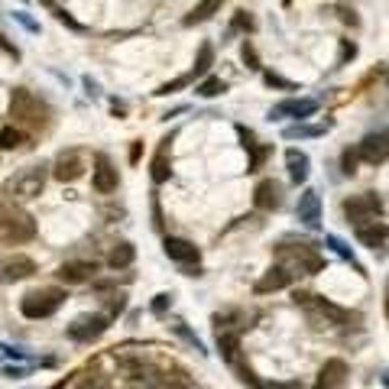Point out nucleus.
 <instances>
[{
    "label": "nucleus",
    "mask_w": 389,
    "mask_h": 389,
    "mask_svg": "<svg viewBox=\"0 0 389 389\" xmlns=\"http://www.w3.org/2000/svg\"><path fill=\"white\" fill-rule=\"evenodd\" d=\"M240 140H244V146H246V150H253V146H256L253 130H244V127H240Z\"/></svg>",
    "instance_id": "nucleus-42"
},
{
    "label": "nucleus",
    "mask_w": 389,
    "mask_h": 389,
    "mask_svg": "<svg viewBox=\"0 0 389 389\" xmlns=\"http://www.w3.org/2000/svg\"><path fill=\"white\" fill-rule=\"evenodd\" d=\"M0 237L7 244H26L36 237V220L29 211L20 208V202L7 188H0Z\"/></svg>",
    "instance_id": "nucleus-1"
},
{
    "label": "nucleus",
    "mask_w": 389,
    "mask_h": 389,
    "mask_svg": "<svg viewBox=\"0 0 389 389\" xmlns=\"http://www.w3.org/2000/svg\"><path fill=\"white\" fill-rule=\"evenodd\" d=\"M124 373H127V380L140 389H159V370H152L150 364L143 360H120Z\"/></svg>",
    "instance_id": "nucleus-10"
},
{
    "label": "nucleus",
    "mask_w": 389,
    "mask_h": 389,
    "mask_svg": "<svg viewBox=\"0 0 389 389\" xmlns=\"http://www.w3.org/2000/svg\"><path fill=\"white\" fill-rule=\"evenodd\" d=\"M341 20H344V23H350V26H357V23H360V20L354 17V10H347V7H341Z\"/></svg>",
    "instance_id": "nucleus-43"
},
{
    "label": "nucleus",
    "mask_w": 389,
    "mask_h": 389,
    "mask_svg": "<svg viewBox=\"0 0 389 389\" xmlns=\"http://www.w3.org/2000/svg\"><path fill=\"white\" fill-rule=\"evenodd\" d=\"M169 143H172V136H166L162 146H159V152H156V159H152V182H156V185H162V182L172 176V169H169Z\"/></svg>",
    "instance_id": "nucleus-25"
},
{
    "label": "nucleus",
    "mask_w": 389,
    "mask_h": 389,
    "mask_svg": "<svg viewBox=\"0 0 389 389\" xmlns=\"http://www.w3.org/2000/svg\"><path fill=\"white\" fill-rule=\"evenodd\" d=\"M270 389H302V383H272Z\"/></svg>",
    "instance_id": "nucleus-44"
},
{
    "label": "nucleus",
    "mask_w": 389,
    "mask_h": 389,
    "mask_svg": "<svg viewBox=\"0 0 389 389\" xmlns=\"http://www.w3.org/2000/svg\"><path fill=\"white\" fill-rule=\"evenodd\" d=\"M292 279H296V276H292L286 266H272V270H266L260 279H256L253 292H256V296H266V292H279V289H286Z\"/></svg>",
    "instance_id": "nucleus-17"
},
{
    "label": "nucleus",
    "mask_w": 389,
    "mask_h": 389,
    "mask_svg": "<svg viewBox=\"0 0 389 389\" xmlns=\"http://www.w3.org/2000/svg\"><path fill=\"white\" fill-rule=\"evenodd\" d=\"M357 152H360V159L370 162V166H380V162L389 159V133H373L367 136L364 143L357 146Z\"/></svg>",
    "instance_id": "nucleus-12"
},
{
    "label": "nucleus",
    "mask_w": 389,
    "mask_h": 389,
    "mask_svg": "<svg viewBox=\"0 0 389 389\" xmlns=\"http://www.w3.org/2000/svg\"><path fill=\"white\" fill-rule=\"evenodd\" d=\"M357 159H360V152H357V150H344V172H347V176L354 172Z\"/></svg>",
    "instance_id": "nucleus-41"
},
{
    "label": "nucleus",
    "mask_w": 389,
    "mask_h": 389,
    "mask_svg": "<svg viewBox=\"0 0 389 389\" xmlns=\"http://www.w3.org/2000/svg\"><path fill=\"white\" fill-rule=\"evenodd\" d=\"M357 55V46L350 43V39H344V43H341V59H338V65H344L347 59H354Z\"/></svg>",
    "instance_id": "nucleus-38"
},
{
    "label": "nucleus",
    "mask_w": 389,
    "mask_h": 389,
    "mask_svg": "<svg viewBox=\"0 0 389 389\" xmlns=\"http://www.w3.org/2000/svg\"><path fill=\"white\" fill-rule=\"evenodd\" d=\"M133 256H136V250H133V244H114V250H110V256H107V266L110 270H127L130 263H133Z\"/></svg>",
    "instance_id": "nucleus-26"
},
{
    "label": "nucleus",
    "mask_w": 389,
    "mask_h": 389,
    "mask_svg": "<svg viewBox=\"0 0 389 389\" xmlns=\"http://www.w3.org/2000/svg\"><path fill=\"white\" fill-rule=\"evenodd\" d=\"M194 91L202 94V98H218V94L228 91V85H224L220 78H204V81H202L198 88H194Z\"/></svg>",
    "instance_id": "nucleus-31"
},
{
    "label": "nucleus",
    "mask_w": 389,
    "mask_h": 389,
    "mask_svg": "<svg viewBox=\"0 0 389 389\" xmlns=\"http://www.w3.org/2000/svg\"><path fill=\"white\" fill-rule=\"evenodd\" d=\"M52 176L59 178V182H75V178H81V176H85V162H81V152H78V150L62 152L59 159H55V169H52Z\"/></svg>",
    "instance_id": "nucleus-13"
},
{
    "label": "nucleus",
    "mask_w": 389,
    "mask_h": 389,
    "mask_svg": "<svg viewBox=\"0 0 389 389\" xmlns=\"http://www.w3.org/2000/svg\"><path fill=\"white\" fill-rule=\"evenodd\" d=\"M176 331H178V334H182V338H185V341H188V344H192V347H194V350H204V347H202V341L194 338V334H192V331H188V328H185V324H176Z\"/></svg>",
    "instance_id": "nucleus-40"
},
{
    "label": "nucleus",
    "mask_w": 389,
    "mask_h": 389,
    "mask_svg": "<svg viewBox=\"0 0 389 389\" xmlns=\"http://www.w3.org/2000/svg\"><path fill=\"white\" fill-rule=\"evenodd\" d=\"M276 260L279 266H286L292 276H315V272L324 270V256L315 253L312 244H298V246H276Z\"/></svg>",
    "instance_id": "nucleus-3"
},
{
    "label": "nucleus",
    "mask_w": 389,
    "mask_h": 389,
    "mask_svg": "<svg viewBox=\"0 0 389 389\" xmlns=\"http://www.w3.org/2000/svg\"><path fill=\"white\" fill-rule=\"evenodd\" d=\"M354 234H357V240L364 246H383L389 240V228L383 224V220H367V224H354Z\"/></svg>",
    "instance_id": "nucleus-19"
},
{
    "label": "nucleus",
    "mask_w": 389,
    "mask_h": 389,
    "mask_svg": "<svg viewBox=\"0 0 389 389\" xmlns=\"http://www.w3.org/2000/svg\"><path fill=\"white\" fill-rule=\"evenodd\" d=\"M65 302V292L62 289H36V292H26L23 302H20V312L26 315V318H49V315H55V308Z\"/></svg>",
    "instance_id": "nucleus-5"
},
{
    "label": "nucleus",
    "mask_w": 389,
    "mask_h": 389,
    "mask_svg": "<svg viewBox=\"0 0 389 389\" xmlns=\"http://www.w3.org/2000/svg\"><path fill=\"white\" fill-rule=\"evenodd\" d=\"M328 246H331V250H334V253H338V256H344L347 263H354V266H357V260H354V250H350V246H347L344 240H338V237H328ZM357 270H360V266H357Z\"/></svg>",
    "instance_id": "nucleus-33"
},
{
    "label": "nucleus",
    "mask_w": 389,
    "mask_h": 389,
    "mask_svg": "<svg viewBox=\"0 0 389 389\" xmlns=\"http://www.w3.org/2000/svg\"><path fill=\"white\" fill-rule=\"evenodd\" d=\"M188 81H192V75H182V78H172V81H166V85L159 88L156 94H172V91H178V88H185Z\"/></svg>",
    "instance_id": "nucleus-36"
},
{
    "label": "nucleus",
    "mask_w": 389,
    "mask_h": 389,
    "mask_svg": "<svg viewBox=\"0 0 389 389\" xmlns=\"http://www.w3.org/2000/svg\"><path fill=\"white\" fill-rule=\"evenodd\" d=\"M347 380H350V367H347V360L331 357V360H324L322 370H318L315 389H347Z\"/></svg>",
    "instance_id": "nucleus-9"
},
{
    "label": "nucleus",
    "mask_w": 389,
    "mask_h": 389,
    "mask_svg": "<svg viewBox=\"0 0 389 389\" xmlns=\"http://www.w3.org/2000/svg\"><path fill=\"white\" fill-rule=\"evenodd\" d=\"M166 256L169 260H176V263H182V266H192V263H198V246L192 244V240H185V237H166Z\"/></svg>",
    "instance_id": "nucleus-18"
},
{
    "label": "nucleus",
    "mask_w": 389,
    "mask_h": 389,
    "mask_svg": "<svg viewBox=\"0 0 389 389\" xmlns=\"http://www.w3.org/2000/svg\"><path fill=\"white\" fill-rule=\"evenodd\" d=\"M298 220L312 230L322 224V198H318L315 188H305L302 198H298Z\"/></svg>",
    "instance_id": "nucleus-15"
},
{
    "label": "nucleus",
    "mask_w": 389,
    "mask_h": 389,
    "mask_svg": "<svg viewBox=\"0 0 389 389\" xmlns=\"http://www.w3.org/2000/svg\"><path fill=\"white\" fill-rule=\"evenodd\" d=\"M383 383H386V386H389V373H386V376H383Z\"/></svg>",
    "instance_id": "nucleus-46"
},
{
    "label": "nucleus",
    "mask_w": 389,
    "mask_h": 389,
    "mask_svg": "<svg viewBox=\"0 0 389 389\" xmlns=\"http://www.w3.org/2000/svg\"><path fill=\"white\" fill-rule=\"evenodd\" d=\"M315 110H318V101H312V98H302V101H279V104H272L270 117L272 120H279V117L305 120V117H312Z\"/></svg>",
    "instance_id": "nucleus-14"
},
{
    "label": "nucleus",
    "mask_w": 389,
    "mask_h": 389,
    "mask_svg": "<svg viewBox=\"0 0 389 389\" xmlns=\"http://www.w3.org/2000/svg\"><path fill=\"white\" fill-rule=\"evenodd\" d=\"M292 298H296L298 308H305L315 322H322V324H350V322H357L354 312H347V308H341V305L328 302V298H322V296H312V292H296Z\"/></svg>",
    "instance_id": "nucleus-4"
},
{
    "label": "nucleus",
    "mask_w": 389,
    "mask_h": 389,
    "mask_svg": "<svg viewBox=\"0 0 389 389\" xmlns=\"http://www.w3.org/2000/svg\"><path fill=\"white\" fill-rule=\"evenodd\" d=\"M253 204L260 211H276L282 204V185L272 182V178H263L260 185L253 188Z\"/></svg>",
    "instance_id": "nucleus-16"
},
{
    "label": "nucleus",
    "mask_w": 389,
    "mask_h": 389,
    "mask_svg": "<svg viewBox=\"0 0 389 389\" xmlns=\"http://www.w3.org/2000/svg\"><path fill=\"white\" fill-rule=\"evenodd\" d=\"M159 389H192V376L182 367L169 364L166 370H159Z\"/></svg>",
    "instance_id": "nucleus-22"
},
{
    "label": "nucleus",
    "mask_w": 389,
    "mask_h": 389,
    "mask_svg": "<svg viewBox=\"0 0 389 389\" xmlns=\"http://www.w3.org/2000/svg\"><path fill=\"white\" fill-rule=\"evenodd\" d=\"M324 127H312V124H292V127L282 130L286 140H308V136H322Z\"/></svg>",
    "instance_id": "nucleus-28"
},
{
    "label": "nucleus",
    "mask_w": 389,
    "mask_h": 389,
    "mask_svg": "<svg viewBox=\"0 0 389 389\" xmlns=\"http://www.w3.org/2000/svg\"><path fill=\"white\" fill-rule=\"evenodd\" d=\"M263 78H266V85H270V88H286V91H292V88H296L292 81H286L282 75H276V72H266Z\"/></svg>",
    "instance_id": "nucleus-37"
},
{
    "label": "nucleus",
    "mask_w": 389,
    "mask_h": 389,
    "mask_svg": "<svg viewBox=\"0 0 389 389\" xmlns=\"http://www.w3.org/2000/svg\"><path fill=\"white\" fill-rule=\"evenodd\" d=\"M286 166H289V178L296 182V185H302L305 178H308V156H305L302 150H289L286 152Z\"/></svg>",
    "instance_id": "nucleus-23"
},
{
    "label": "nucleus",
    "mask_w": 389,
    "mask_h": 389,
    "mask_svg": "<svg viewBox=\"0 0 389 389\" xmlns=\"http://www.w3.org/2000/svg\"><path fill=\"white\" fill-rule=\"evenodd\" d=\"M140 152H143V143H133V150H130V159H140Z\"/></svg>",
    "instance_id": "nucleus-45"
},
{
    "label": "nucleus",
    "mask_w": 389,
    "mask_h": 389,
    "mask_svg": "<svg viewBox=\"0 0 389 389\" xmlns=\"http://www.w3.org/2000/svg\"><path fill=\"white\" fill-rule=\"evenodd\" d=\"M234 370H237V380L244 383V386H250V389H263V383L256 380V373L250 370V367H240V364H237Z\"/></svg>",
    "instance_id": "nucleus-34"
},
{
    "label": "nucleus",
    "mask_w": 389,
    "mask_h": 389,
    "mask_svg": "<svg viewBox=\"0 0 389 389\" xmlns=\"http://www.w3.org/2000/svg\"><path fill=\"white\" fill-rule=\"evenodd\" d=\"M4 279L7 282H20V279H29L36 272V263L29 260V256H23V253H17V256H10L7 263H4Z\"/></svg>",
    "instance_id": "nucleus-21"
},
{
    "label": "nucleus",
    "mask_w": 389,
    "mask_h": 389,
    "mask_svg": "<svg viewBox=\"0 0 389 389\" xmlns=\"http://www.w3.org/2000/svg\"><path fill=\"white\" fill-rule=\"evenodd\" d=\"M94 263H62L59 266V282H65V286H78V282H88L94 276Z\"/></svg>",
    "instance_id": "nucleus-20"
},
{
    "label": "nucleus",
    "mask_w": 389,
    "mask_h": 389,
    "mask_svg": "<svg viewBox=\"0 0 389 389\" xmlns=\"http://www.w3.org/2000/svg\"><path fill=\"white\" fill-rule=\"evenodd\" d=\"M250 152H253V159H250V169L246 172H256V169H263V162L272 156V146H253Z\"/></svg>",
    "instance_id": "nucleus-32"
},
{
    "label": "nucleus",
    "mask_w": 389,
    "mask_h": 389,
    "mask_svg": "<svg viewBox=\"0 0 389 389\" xmlns=\"http://www.w3.org/2000/svg\"><path fill=\"white\" fill-rule=\"evenodd\" d=\"M244 62L246 68H260V59H256V49L250 43H244Z\"/></svg>",
    "instance_id": "nucleus-39"
},
{
    "label": "nucleus",
    "mask_w": 389,
    "mask_h": 389,
    "mask_svg": "<svg viewBox=\"0 0 389 389\" xmlns=\"http://www.w3.org/2000/svg\"><path fill=\"white\" fill-rule=\"evenodd\" d=\"M169 305H172V296H169V292H159V296L152 298L150 308H152V315H166V308H169Z\"/></svg>",
    "instance_id": "nucleus-35"
},
{
    "label": "nucleus",
    "mask_w": 389,
    "mask_h": 389,
    "mask_svg": "<svg viewBox=\"0 0 389 389\" xmlns=\"http://www.w3.org/2000/svg\"><path fill=\"white\" fill-rule=\"evenodd\" d=\"M211 62H214V49L208 43L198 49V59H194V68H192V78H202V75H208V68H211Z\"/></svg>",
    "instance_id": "nucleus-29"
},
{
    "label": "nucleus",
    "mask_w": 389,
    "mask_h": 389,
    "mask_svg": "<svg viewBox=\"0 0 389 389\" xmlns=\"http://www.w3.org/2000/svg\"><path fill=\"white\" fill-rule=\"evenodd\" d=\"M107 331V315H81L68 324V338L78 341V344H91Z\"/></svg>",
    "instance_id": "nucleus-8"
},
{
    "label": "nucleus",
    "mask_w": 389,
    "mask_h": 389,
    "mask_svg": "<svg viewBox=\"0 0 389 389\" xmlns=\"http://www.w3.org/2000/svg\"><path fill=\"white\" fill-rule=\"evenodd\" d=\"M10 117H13V124H17L20 130L39 133V130H46L52 124V110H49V104H46L43 98H36L33 91L17 88L13 98H10Z\"/></svg>",
    "instance_id": "nucleus-2"
},
{
    "label": "nucleus",
    "mask_w": 389,
    "mask_h": 389,
    "mask_svg": "<svg viewBox=\"0 0 389 389\" xmlns=\"http://www.w3.org/2000/svg\"><path fill=\"white\" fill-rule=\"evenodd\" d=\"M386 315H389V298H386Z\"/></svg>",
    "instance_id": "nucleus-47"
},
{
    "label": "nucleus",
    "mask_w": 389,
    "mask_h": 389,
    "mask_svg": "<svg viewBox=\"0 0 389 389\" xmlns=\"http://www.w3.org/2000/svg\"><path fill=\"white\" fill-rule=\"evenodd\" d=\"M117 182H120V176H117V169L110 166V159H107V156H98V159H94V176H91L94 192H98V194L117 192Z\"/></svg>",
    "instance_id": "nucleus-11"
},
{
    "label": "nucleus",
    "mask_w": 389,
    "mask_h": 389,
    "mask_svg": "<svg viewBox=\"0 0 389 389\" xmlns=\"http://www.w3.org/2000/svg\"><path fill=\"white\" fill-rule=\"evenodd\" d=\"M39 4H43V7H46V10H49L52 17L59 20V23H65V26H68V29H75V33H81V29H85V26L78 23V20H75V17H72V13H68V10H65V7H59V4H55V0H39Z\"/></svg>",
    "instance_id": "nucleus-27"
},
{
    "label": "nucleus",
    "mask_w": 389,
    "mask_h": 389,
    "mask_svg": "<svg viewBox=\"0 0 389 389\" xmlns=\"http://www.w3.org/2000/svg\"><path fill=\"white\" fill-rule=\"evenodd\" d=\"M220 4H224V0H198V4H194V7H192V13H188V17L182 20V23H185V26L208 23V20H211L214 13H218V10H220Z\"/></svg>",
    "instance_id": "nucleus-24"
},
{
    "label": "nucleus",
    "mask_w": 389,
    "mask_h": 389,
    "mask_svg": "<svg viewBox=\"0 0 389 389\" xmlns=\"http://www.w3.org/2000/svg\"><path fill=\"white\" fill-rule=\"evenodd\" d=\"M43 185H46V172H43V166H29V169H20L17 176L10 178L7 185V192L17 198V202H33V198H39V192H43Z\"/></svg>",
    "instance_id": "nucleus-6"
},
{
    "label": "nucleus",
    "mask_w": 389,
    "mask_h": 389,
    "mask_svg": "<svg viewBox=\"0 0 389 389\" xmlns=\"http://www.w3.org/2000/svg\"><path fill=\"white\" fill-rule=\"evenodd\" d=\"M20 146H23V130L20 127L0 130V150H20Z\"/></svg>",
    "instance_id": "nucleus-30"
},
{
    "label": "nucleus",
    "mask_w": 389,
    "mask_h": 389,
    "mask_svg": "<svg viewBox=\"0 0 389 389\" xmlns=\"http://www.w3.org/2000/svg\"><path fill=\"white\" fill-rule=\"evenodd\" d=\"M344 214H347V220H354V224H367V220H376L383 214V202L373 192L354 194V198L344 202Z\"/></svg>",
    "instance_id": "nucleus-7"
}]
</instances>
